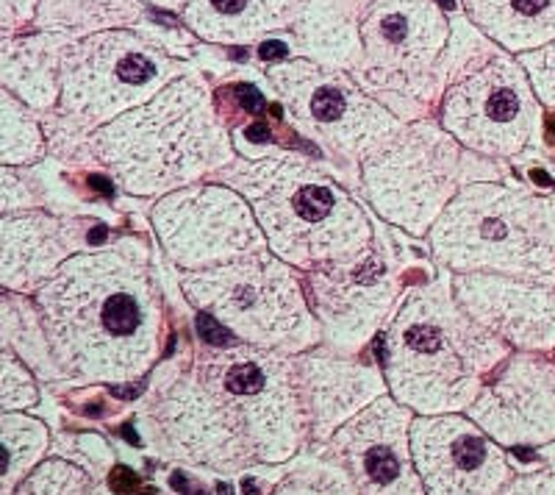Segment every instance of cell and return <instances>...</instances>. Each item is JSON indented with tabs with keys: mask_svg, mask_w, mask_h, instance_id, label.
<instances>
[{
	"mask_svg": "<svg viewBox=\"0 0 555 495\" xmlns=\"http://www.w3.org/2000/svg\"><path fill=\"white\" fill-rule=\"evenodd\" d=\"M0 398H3V409H7V412H14V409H28L37 404V388H34L31 376L26 373L23 363H17L9 351L3 354Z\"/></svg>",
	"mask_w": 555,
	"mask_h": 495,
	"instance_id": "f546056e",
	"label": "cell"
},
{
	"mask_svg": "<svg viewBox=\"0 0 555 495\" xmlns=\"http://www.w3.org/2000/svg\"><path fill=\"white\" fill-rule=\"evenodd\" d=\"M297 388L304 398L309 434L331 440L347 420L384 398L386 384L370 365L309 354L297 359Z\"/></svg>",
	"mask_w": 555,
	"mask_h": 495,
	"instance_id": "ffe728a7",
	"label": "cell"
},
{
	"mask_svg": "<svg viewBox=\"0 0 555 495\" xmlns=\"http://www.w3.org/2000/svg\"><path fill=\"white\" fill-rule=\"evenodd\" d=\"M151 3H162V7H181L183 0H151Z\"/></svg>",
	"mask_w": 555,
	"mask_h": 495,
	"instance_id": "60d3db41",
	"label": "cell"
},
{
	"mask_svg": "<svg viewBox=\"0 0 555 495\" xmlns=\"http://www.w3.org/2000/svg\"><path fill=\"white\" fill-rule=\"evenodd\" d=\"M176 73V59L142 34L87 37L62 53V112L89 128L112 123L137 103L156 98Z\"/></svg>",
	"mask_w": 555,
	"mask_h": 495,
	"instance_id": "ba28073f",
	"label": "cell"
},
{
	"mask_svg": "<svg viewBox=\"0 0 555 495\" xmlns=\"http://www.w3.org/2000/svg\"><path fill=\"white\" fill-rule=\"evenodd\" d=\"M14 495H112L101 487L95 473L67 462V459H51L31 470Z\"/></svg>",
	"mask_w": 555,
	"mask_h": 495,
	"instance_id": "4316f807",
	"label": "cell"
},
{
	"mask_svg": "<svg viewBox=\"0 0 555 495\" xmlns=\"http://www.w3.org/2000/svg\"><path fill=\"white\" fill-rule=\"evenodd\" d=\"M519 64H522L525 73H528L539 101H542L544 106L555 109V42L537 48V51L522 53V56H519Z\"/></svg>",
	"mask_w": 555,
	"mask_h": 495,
	"instance_id": "4dcf8cb0",
	"label": "cell"
},
{
	"mask_svg": "<svg viewBox=\"0 0 555 495\" xmlns=\"http://www.w3.org/2000/svg\"><path fill=\"white\" fill-rule=\"evenodd\" d=\"M3 445H7V470H3V495H14L20 482L31 473L34 465L48 452V429L39 420L3 412Z\"/></svg>",
	"mask_w": 555,
	"mask_h": 495,
	"instance_id": "d4e9b609",
	"label": "cell"
},
{
	"mask_svg": "<svg viewBox=\"0 0 555 495\" xmlns=\"http://www.w3.org/2000/svg\"><path fill=\"white\" fill-rule=\"evenodd\" d=\"M183 290L250 345L295 354L317 340V323L300 287L281 262L267 254H247L231 265L192 274Z\"/></svg>",
	"mask_w": 555,
	"mask_h": 495,
	"instance_id": "8992f818",
	"label": "cell"
},
{
	"mask_svg": "<svg viewBox=\"0 0 555 495\" xmlns=\"http://www.w3.org/2000/svg\"><path fill=\"white\" fill-rule=\"evenodd\" d=\"M436 3H439V7H442V9H453L455 7L453 0H436Z\"/></svg>",
	"mask_w": 555,
	"mask_h": 495,
	"instance_id": "b9f144b4",
	"label": "cell"
},
{
	"mask_svg": "<svg viewBox=\"0 0 555 495\" xmlns=\"http://www.w3.org/2000/svg\"><path fill=\"white\" fill-rule=\"evenodd\" d=\"M306 7L309 0H186L183 17L203 39L242 45L286 28Z\"/></svg>",
	"mask_w": 555,
	"mask_h": 495,
	"instance_id": "44dd1931",
	"label": "cell"
},
{
	"mask_svg": "<svg viewBox=\"0 0 555 495\" xmlns=\"http://www.w3.org/2000/svg\"><path fill=\"white\" fill-rule=\"evenodd\" d=\"M414 415L400 401L378 398L331 437L328 457L361 495H425L411 452Z\"/></svg>",
	"mask_w": 555,
	"mask_h": 495,
	"instance_id": "9a60e30c",
	"label": "cell"
},
{
	"mask_svg": "<svg viewBox=\"0 0 555 495\" xmlns=\"http://www.w3.org/2000/svg\"><path fill=\"white\" fill-rule=\"evenodd\" d=\"M153 223L172 259L186 270L250 254L261 234L234 192L220 187L181 192L153 210Z\"/></svg>",
	"mask_w": 555,
	"mask_h": 495,
	"instance_id": "2e32d148",
	"label": "cell"
},
{
	"mask_svg": "<svg viewBox=\"0 0 555 495\" xmlns=\"http://www.w3.org/2000/svg\"><path fill=\"white\" fill-rule=\"evenodd\" d=\"M14 142H20V162L37 156L42 142H39V131L26 112H17V103L12 101V92H3V160L12 153Z\"/></svg>",
	"mask_w": 555,
	"mask_h": 495,
	"instance_id": "f1b7e54d",
	"label": "cell"
},
{
	"mask_svg": "<svg viewBox=\"0 0 555 495\" xmlns=\"http://www.w3.org/2000/svg\"><path fill=\"white\" fill-rule=\"evenodd\" d=\"M467 418L500 445L555 443V363L544 356H508L467 409Z\"/></svg>",
	"mask_w": 555,
	"mask_h": 495,
	"instance_id": "e0dca14e",
	"label": "cell"
},
{
	"mask_svg": "<svg viewBox=\"0 0 555 495\" xmlns=\"http://www.w3.org/2000/svg\"><path fill=\"white\" fill-rule=\"evenodd\" d=\"M439 262L459 270H500L555 284V234L547 198L475 185L442 215L434 234Z\"/></svg>",
	"mask_w": 555,
	"mask_h": 495,
	"instance_id": "5b68a950",
	"label": "cell"
},
{
	"mask_svg": "<svg viewBox=\"0 0 555 495\" xmlns=\"http://www.w3.org/2000/svg\"><path fill=\"white\" fill-rule=\"evenodd\" d=\"M3 81L7 89H17L26 101L37 106H48L56 96V64H53L48 45L26 39L14 45H7L3 51Z\"/></svg>",
	"mask_w": 555,
	"mask_h": 495,
	"instance_id": "cb8c5ba5",
	"label": "cell"
},
{
	"mask_svg": "<svg viewBox=\"0 0 555 495\" xmlns=\"http://www.w3.org/2000/svg\"><path fill=\"white\" fill-rule=\"evenodd\" d=\"M469 17L508 51L555 42V0H464Z\"/></svg>",
	"mask_w": 555,
	"mask_h": 495,
	"instance_id": "603a6c76",
	"label": "cell"
},
{
	"mask_svg": "<svg viewBox=\"0 0 555 495\" xmlns=\"http://www.w3.org/2000/svg\"><path fill=\"white\" fill-rule=\"evenodd\" d=\"M3 240L31 245L3 248V281L7 287H26L53 274L56 262L73 251L76 226L44 220V217H20L3 223Z\"/></svg>",
	"mask_w": 555,
	"mask_h": 495,
	"instance_id": "7402d4cb",
	"label": "cell"
},
{
	"mask_svg": "<svg viewBox=\"0 0 555 495\" xmlns=\"http://www.w3.org/2000/svg\"><path fill=\"white\" fill-rule=\"evenodd\" d=\"M370 198L389 220L423 231L464 173V153L434 126L398 134L364 165Z\"/></svg>",
	"mask_w": 555,
	"mask_h": 495,
	"instance_id": "7c38bea8",
	"label": "cell"
},
{
	"mask_svg": "<svg viewBox=\"0 0 555 495\" xmlns=\"http://www.w3.org/2000/svg\"><path fill=\"white\" fill-rule=\"evenodd\" d=\"M131 0H42L44 28H64V31H83L101 28L103 23H128L137 20V9L128 7Z\"/></svg>",
	"mask_w": 555,
	"mask_h": 495,
	"instance_id": "484cf974",
	"label": "cell"
},
{
	"mask_svg": "<svg viewBox=\"0 0 555 495\" xmlns=\"http://www.w3.org/2000/svg\"><path fill=\"white\" fill-rule=\"evenodd\" d=\"M442 123L475 151L514 156L537 137L539 98L522 64L500 51L483 53L444 92Z\"/></svg>",
	"mask_w": 555,
	"mask_h": 495,
	"instance_id": "30bf717a",
	"label": "cell"
},
{
	"mask_svg": "<svg viewBox=\"0 0 555 495\" xmlns=\"http://www.w3.org/2000/svg\"><path fill=\"white\" fill-rule=\"evenodd\" d=\"M92 148L131 192L195 181L231 156L225 128L197 78H181L95 134Z\"/></svg>",
	"mask_w": 555,
	"mask_h": 495,
	"instance_id": "3957f363",
	"label": "cell"
},
{
	"mask_svg": "<svg viewBox=\"0 0 555 495\" xmlns=\"http://www.w3.org/2000/svg\"><path fill=\"white\" fill-rule=\"evenodd\" d=\"M89 185L95 187V190L106 192V195H112V185H106V178H101V176H92V178H89Z\"/></svg>",
	"mask_w": 555,
	"mask_h": 495,
	"instance_id": "f35d334b",
	"label": "cell"
},
{
	"mask_svg": "<svg viewBox=\"0 0 555 495\" xmlns=\"http://www.w3.org/2000/svg\"><path fill=\"white\" fill-rule=\"evenodd\" d=\"M197 334H201L211 348H225V345L236 343L234 331L228 329V326H222L220 320H217L215 315H208V312H201V315H197Z\"/></svg>",
	"mask_w": 555,
	"mask_h": 495,
	"instance_id": "d6a6232c",
	"label": "cell"
},
{
	"mask_svg": "<svg viewBox=\"0 0 555 495\" xmlns=\"http://www.w3.org/2000/svg\"><path fill=\"white\" fill-rule=\"evenodd\" d=\"M272 495H361L339 465H304L292 470Z\"/></svg>",
	"mask_w": 555,
	"mask_h": 495,
	"instance_id": "83f0119b",
	"label": "cell"
},
{
	"mask_svg": "<svg viewBox=\"0 0 555 495\" xmlns=\"http://www.w3.org/2000/svg\"><path fill=\"white\" fill-rule=\"evenodd\" d=\"M270 78L284 98L292 126L345 160H366L403 131L386 109L339 71L292 62L275 67Z\"/></svg>",
	"mask_w": 555,
	"mask_h": 495,
	"instance_id": "8fae6325",
	"label": "cell"
},
{
	"mask_svg": "<svg viewBox=\"0 0 555 495\" xmlns=\"http://www.w3.org/2000/svg\"><path fill=\"white\" fill-rule=\"evenodd\" d=\"M112 490L117 495H139L142 484H139V477L128 468H114L112 470Z\"/></svg>",
	"mask_w": 555,
	"mask_h": 495,
	"instance_id": "836d02e7",
	"label": "cell"
},
{
	"mask_svg": "<svg viewBox=\"0 0 555 495\" xmlns=\"http://www.w3.org/2000/svg\"><path fill=\"white\" fill-rule=\"evenodd\" d=\"M245 137H247V140H253V142H264V140H270V128L261 126V123H256V126L247 128Z\"/></svg>",
	"mask_w": 555,
	"mask_h": 495,
	"instance_id": "8d00e7d4",
	"label": "cell"
},
{
	"mask_svg": "<svg viewBox=\"0 0 555 495\" xmlns=\"http://www.w3.org/2000/svg\"><path fill=\"white\" fill-rule=\"evenodd\" d=\"M240 412L256 462L295 457L309 432L297 365L281 351L261 345H225L192 359Z\"/></svg>",
	"mask_w": 555,
	"mask_h": 495,
	"instance_id": "52a82bcc",
	"label": "cell"
},
{
	"mask_svg": "<svg viewBox=\"0 0 555 495\" xmlns=\"http://www.w3.org/2000/svg\"><path fill=\"white\" fill-rule=\"evenodd\" d=\"M147 415L158 443L183 462L217 473L256 465L240 412L192 363L158 373Z\"/></svg>",
	"mask_w": 555,
	"mask_h": 495,
	"instance_id": "9c48e42d",
	"label": "cell"
},
{
	"mask_svg": "<svg viewBox=\"0 0 555 495\" xmlns=\"http://www.w3.org/2000/svg\"><path fill=\"white\" fill-rule=\"evenodd\" d=\"M503 495H555V473H530L512 479Z\"/></svg>",
	"mask_w": 555,
	"mask_h": 495,
	"instance_id": "1f68e13d",
	"label": "cell"
},
{
	"mask_svg": "<svg viewBox=\"0 0 555 495\" xmlns=\"http://www.w3.org/2000/svg\"><path fill=\"white\" fill-rule=\"evenodd\" d=\"M547 206H550V223H553V234H555V195L547 198Z\"/></svg>",
	"mask_w": 555,
	"mask_h": 495,
	"instance_id": "ab89813d",
	"label": "cell"
},
{
	"mask_svg": "<svg viewBox=\"0 0 555 495\" xmlns=\"http://www.w3.org/2000/svg\"><path fill=\"white\" fill-rule=\"evenodd\" d=\"M361 39L370 84L386 92H414L442 56L448 23L436 0H366Z\"/></svg>",
	"mask_w": 555,
	"mask_h": 495,
	"instance_id": "4fadbf2b",
	"label": "cell"
},
{
	"mask_svg": "<svg viewBox=\"0 0 555 495\" xmlns=\"http://www.w3.org/2000/svg\"><path fill=\"white\" fill-rule=\"evenodd\" d=\"M259 56L264 59V62H278V59H286L289 56V45L278 42V39H270V42L261 45Z\"/></svg>",
	"mask_w": 555,
	"mask_h": 495,
	"instance_id": "d590c367",
	"label": "cell"
},
{
	"mask_svg": "<svg viewBox=\"0 0 555 495\" xmlns=\"http://www.w3.org/2000/svg\"><path fill=\"white\" fill-rule=\"evenodd\" d=\"M236 92H240V103H242V106H245L247 112H253V115L264 109V96H261V92L256 87H240V89H236Z\"/></svg>",
	"mask_w": 555,
	"mask_h": 495,
	"instance_id": "e575fe53",
	"label": "cell"
},
{
	"mask_svg": "<svg viewBox=\"0 0 555 495\" xmlns=\"http://www.w3.org/2000/svg\"><path fill=\"white\" fill-rule=\"evenodd\" d=\"M391 287L389 265L373 248L353 262L311 270V295L322 323L345 348H356L384 318L395 299Z\"/></svg>",
	"mask_w": 555,
	"mask_h": 495,
	"instance_id": "ac0fdd59",
	"label": "cell"
},
{
	"mask_svg": "<svg viewBox=\"0 0 555 495\" xmlns=\"http://www.w3.org/2000/svg\"><path fill=\"white\" fill-rule=\"evenodd\" d=\"M411 452L425 495H503L514 479L498 440L459 412L414 418Z\"/></svg>",
	"mask_w": 555,
	"mask_h": 495,
	"instance_id": "5bb4252c",
	"label": "cell"
},
{
	"mask_svg": "<svg viewBox=\"0 0 555 495\" xmlns=\"http://www.w3.org/2000/svg\"><path fill=\"white\" fill-rule=\"evenodd\" d=\"M378 343L391 395L420 415L469 409L508 359L503 340L442 292H414Z\"/></svg>",
	"mask_w": 555,
	"mask_h": 495,
	"instance_id": "7a4b0ae2",
	"label": "cell"
},
{
	"mask_svg": "<svg viewBox=\"0 0 555 495\" xmlns=\"http://www.w3.org/2000/svg\"><path fill=\"white\" fill-rule=\"evenodd\" d=\"M44 343L76 384H128L158 356L162 299L142 251L78 256L39 292Z\"/></svg>",
	"mask_w": 555,
	"mask_h": 495,
	"instance_id": "6da1fadb",
	"label": "cell"
},
{
	"mask_svg": "<svg viewBox=\"0 0 555 495\" xmlns=\"http://www.w3.org/2000/svg\"><path fill=\"white\" fill-rule=\"evenodd\" d=\"M455 292L469 318L530 351L555 348V292L500 276H459Z\"/></svg>",
	"mask_w": 555,
	"mask_h": 495,
	"instance_id": "d6986e66",
	"label": "cell"
},
{
	"mask_svg": "<svg viewBox=\"0 0 555 495\" xmlns=\"http://www.w3.org/2000/svg\"><path fill=\"white\" fill-rule=\"evenodd\" d=\"M245 192L272 251L295 265L353 262L373 240L359 206L314 167L289 156L236 165L225 173Z\"/></svg>",
	"mask_w": 555,
	"mask_h": 495,
	"instance_id": "277c9868",
	"label": "cell"
},
{
	"mask_svg": "<svg viewBox=\"0 0 555 495\" xmlns=\"http://www.w3.org/2000/svg\"><path fill=\"white\" fill-rule=\"evenodd\" d=\"M87 240H89V245H101V242L106 240V229H103V226H95V229L87 234Z\"/></svg>",
	"mask_w": 555,
	"mask_h": 495,
	"instance_id": "74e56055",
	"label": "cell"
}]
</instances>
